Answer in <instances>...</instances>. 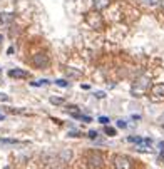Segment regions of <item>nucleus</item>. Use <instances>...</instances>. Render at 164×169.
I'll return each mask as SVG.
<instances>
[{
	"label": "nucleus",
	"mask_w": 164,
	"mask_h": 169,
	"mask_svg": "<svg viewBox=\"0 0 164 169\" xmlns=\"http://www.w3.org/2000/svg\"><path fill=\"white\" fill-rule=\"evenodd\" d=\"M149 81H151L149 75H142L141 79H137L136 84L132 86V90H131V92H132V95H136V97H141V95L146 92V89L149 87Z\"/></svg>",
	"instance_id": "obj_1"
},
{
	"label": "nucleus",
	"mask_w": 164,
	"mask_h": 169,
	"mask_svg": "<svg viewBox=\"0 0 164 169\" xmlns=\"http://www.w3.org/2000/svg\"><path fill=\"white\" fill-rule=\"evenodd\" d=\"M87 164L90 169H101L102 168V154L99 151H90L87 154Z\"/></svg>",
	"instance_id": "obj_2"
},
{
	"label": "nucleus",
	"mask_w": 164,
	"mask_h": 169,
	"mask_svg": "<svg viewBox=\"0 0 164 169\" xmlns=\"http://www.w3.org/2000/svg\"><path fill=\"white\" fill-rule=\"evenodd\" d=\"M114 168L116 169H132V159L126 154H117L114 157Z\"/></svg>",
	"instance_id": "obj_3"
},
{
	"label": "nucleus",
	"mask_w": 164,
	"mask_h": 169,
	"mask_svg": "<svg viewBox=\"0 0 164 169\" xmlns=\"http://www.w3.org/2000/svg\"><path fill=\"white\" fill-rule=\"evenodd\" d=\"M32 64H34L37 69H47L49 65H50V59H49L47 54L39 52V54H34V57H32Z\"/></svg>",
	"instance_id": "obj_4"
},
{
	"label": "nucleus",
	"mask_w": 164,
	"mask_h": 169,
	"mask_svg": "<svg viewBox=\"0 0 164 169\" xmlns=\"http://www.w3.org/2000/svg\"><path fill=\"white\" fill-rule=\"evenodd\" d=\"M151 101L152 102H161L164 101V84H154L151 87Z\"/></svg>",
	"instance_id": "obj_5"
},
{
	"label": "nucleus",
	"mask_w": 164,
	"mask_h": 169,
	"mask_svg": "<svg viewBox=\"0 0 164 169\" xmlns=\"http://www.w3.org/2000/svg\"><path fill=\"white\" fill-rule=\"evenodd\" d=\"M8 77H12V79H27L28 74L25 70H22V69H10L8 70Z\"/></svg>",
	"instance_id": "obj_6"
},
{
	"label": "nucleus",
	"mask_w": 164,
	"mask_h": 169,
	"mask_svg": "<svg viewBox=\"0 0 164 169\" xmlns=\"http://www.w3.org/2000/svg\"><path fill=\"white\" fill-rule=\"evenodd\" d=\"M65 74H67L69 77L79 79V77L82 75V72H81V70H77V69H74V67H67V69H65Z\"/></svg>",
	"instance_id": "obj_7"
},
{
	"label": "nucleus",
	"mask_w": 164,
	"mask_h": 169,
	"mask_svg": "<svg viewBox=\"0 0 164 169\" xmlns=\"http://www.w3.org/2000/svg\"><path fill=\"white\" fill-rule=\"evenodd\" d=\"M20 141H17V139H10V137H0V146H15V144H19Z\"/></svg>",
	"instance_id": "obj_8"
},
{
	"label": "nucleus",
	"mask_w": 164,
	"mask_h": 169,
	"mask_svg": "<svg viewBox=\"0 0 164 169\" xmlns=\"http://www.w3.org/2000/svg\"><path fill=\"white\" fill-rule=\"evenodd\" d=\"M109 5V0H94V7L97 8V10H102V8H106Z\"/></svg>",
	"instance_id": "obj_9"
},
{
	"label": "nucleus",
	"mask_w": 164,
	"mask_h": 169,
	"mask_svg": "<svg viewBox=\"0 0 164 169\" xmlns=\"http://www.w3.org/2000/svg\"><path fill=\"white\" fill-rule=\"evenodd\" d=\"M49 102H50L52 106H64V104H65V101H64L62 97H55V95H52V97L49 99Z\"/></svg>",
	"instance_id": "obj_10"
},
{
	"label": "nucleus",
	"mask_w": 164,
	"mask_h": 169,
	"mask_svg": "<svg viewBox=\"0 0 164 169\" xmlns=\"http://www.w3.org/2000/svg\"><path fill=\"white\" fill-rule=\"evenodd\" d=\"M14 20V15L10 14H0V24H8Z\"/></svg>",
	"instance_id": "obj_11"
},
{
	"label": "nucleus",
	"mask_w": 164,
	"mask_h": 169,
	"mask_svg": "<svg viewBox=\"0 0 164 169\" xmlns=\"http://www.w3.org/2000/svg\"><path fill=\"white\" fill-rule=\"evenodd\" d=\"M72 117H75V119H81V121H84V122H92V119H90L89 115H82V114H72Z\"/></svg>",
	"instance_id": "obj_12"
},
{
	"label": "nucleus",
	"mask_w": 164,
	"mask_h": 169,
	"mask_svg": "<svg viewBox=\"0 0 164 169\" xmlns=\"http://www.w3.org/2000/svg\"><path fill=\"white\" fill-rule=\"evenodd\" d=\"M144 5H147V7H154L157 3H161V0H141Z\"/></svg>",
	"instance_id": "obj_13"
},
{
	"label": "nucleus",
	"mask_w": 164,
	"mask_h": 169,
	"mask_svg": "<svg viewBox=\"0 0 164 169\" xmlns=\"http://www.w3.org/2000/svg\"><path fill=\"white\" fill-rule=\"evenodd\" d=\"M106 134L109 136V137H114V136H116V129H114V127H109V126H106Z\"/></svg>",
	"instance_id": "obj_14"
},
{
	"label": "nucleus",
	"mask_w": 164,
	"mask_h": 169,
	"mask_svg": "<svg viewBox=\"0 0 164 169\" xmlns=\"http://www.w3.org/2000/svg\"><path fill=\"white\" fill-rule=\"evenodd\" d=\"M116 124H117V127H119V129H126V127H127V122L124 121V119H119Z\"/></svg>",
	"instance_id": "obj_15"
},
{
	"label": "nucleus",
	"mask_w": 164,
	"mask_h": 169,
	"mask_svg": "<svg viewBox=\"0 0 164 169\" xmlns=\"http://www.w3.org/2000/svg\"><path fill=\"white\" fill-rule=\"evenodd\" d=\"M55 84H57V86H60V87H67V86H69V82L64 81V79H57V81H55Z\"/></svg>",
	"instance_id": "obj_16"
},
{
	"label": "nucleus",
	"mask_w": 164,
	"mask_h": 169,
	"mask_svg": "<svg viewBox=\"0 0 164 169\" xmlns=\"http://www.w3.org/2000/svg\"><path fill=\"white\" fill-rule=\"evenodd\" d=\"M109 117H106V115H101V117H99V122H101V124H104V126H107V124H109Z\"/></svg>",
	"instance_id": "obj_17"
},
{
	"label": "nucleus",
	"mask_w": 164,
	"mask_h": 169,
	"mask_svg": "<svg viewBox=\"0 0 164 169\" xmlns=\"http://www.w3.org/2000/svg\"><path fill=\"white\" fill-rule=\"evenodd\" d=\"M10 101V97L7 94H3V92H0V102H8Z\"/></svg>",
	"instance_id": "obj_18"
},
{
	"label": "nucleus",
	"mask_w": 164,
	"mask_h": 169,
	"mask_svg": "<svg viewBox=\"0 0 164 169\" xmlns=\"http://www.w3.org/2000/svg\"><path fill=\"white\" fill-rule=\"evenodd\" d=\"M49 84H50V82H49L47 79H42L40 82H34V86H49Z\"/></svg>",
	"instance_id": "obj_19"
},
{
	"label": "nucleus",
	"mask_w": 164,
	"mask_h": 169,
	"mask_svg": "<svg viewBox=\"0 0 164 169\" xmlns=\"http://www.w3.org/2000/svg\"><path fill=\"white\" fill-rule=\"evenodd\" d=\"M96 97H99V99H104V97H106V94H104L102 90H97V92H96Z\"/></svg>",
	"instance_id": "obj_20"
},
{
	"label": "nucleus",
	"mask_w": 164,
	"mask_h": 169,
	"mask_svg": "<svg viewBox=\"0 0 164 169\" xmlns=\"http://www.w3.org/2000/svg\"><path fill=\"white\" fill-rule=\"evenodd\" d=\"M89 137H90V139H96V137H97V131H89Z\"/></svg>",
	"instance_id": "obj_21"
},
{
	"label": "nucleus",
	"mask_w": 164,
	"mask_h": 169,
	"mask_svg": "<svg viewBox=\"0 0 164 169\" xmlns=\"http://www.w3.org/2000/svg\"><path fill=\"white\" fill-rule=\"evenodd\" d=\"M157 149H159V151H164V142L163 141L157 142Z\"/></svg>",
	"instance_id": "obj_22"
},
{
	"label": "nucleus",
	"mask_w": 164,
	"mask_h": 169,
	"mask_svg": "<svg viewBox=\"0 0 164 169\" xmlns=\"http://www.w3.org/2000/svg\"><path fill=\"white\" fill-rule=\"evenodd\" d=\"M161 5H163V8H164V0H161Z\"/></svg>",
	"instance_id": "obj_23"
},
{
	"label": "nucleus",
	"mask_w": 164,
	"mask_h": 169,
	"mask_svg": "<svg viewBox=\"0 0 164 169\" xmlns=\"http://www.w3.org/2000/svg\"><path fill=\"white\" fill-rule=\"evenodd\" d=\"M0 121H3V115H0Z\"/></svg>",
	"instance_id": "obj_24"
}]
</instances>
